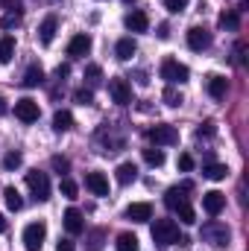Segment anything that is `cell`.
Listing matches in <instances>:
<instances>
[{
  "label": "cell",
  "mask_w": 249,
  "mask_h": 251,
  "mask_svg": "<svg viewBox=\"0 0 249 251\" xmlns=\"http://www.w3.org/2000/svg\"><path fill=\"white\" fill-rule=\"evenodd\" d=\"M187 190H190V181H185L182 187H170L164 193V204L185 222V225H193L196 222V213H193V207H190V201H187Z\"/></svg>",
  "instance_id": "1"
},
{
  "label": "cell",
  "mask_w": 249,
  "mask_h": 251,
  "mask_svg": "<svg viewBox=\"0 0 249 251\" xmlns=\"http://www.w3.org/2000/svg\"><path fill=\"white\" fill-rule=\"evenodd\" d=\"M153 243H156L158 249H167V246L182 243L179 225H176L173 219H156V222H153Z\"/></svg>",
  "instance_id": "2"
},
{
  "label": "cell",
  "mask_w": 249,
  "mask_h": 251,
  "mask_svg": "<svg viewBox=\"0 0 249 251\" xmlns=\"http://www.w3.org/2000/svg\"><path fill=\"white\" fill-rule=\"evenodd\" d=\"M147 140L156 143V146H173V143H179V131H176V126L158 123L147 128Z\"/></svg>",
  "instance_id": "3"
},
{
  "label": "cell",
  "mask_w": 249,
  "mask_h": 251,
  "mask_svg": "<svg viewBox=\"0 0 249 251\" xmlns=\"http://www.w3.org/2000/svg\"><path fill=\"white\" fill-rule=\"evenodd\" d=\"M27 187L32 190L35 201H47V199H50V178H47V173H41V170H30V173H27Z\"/></svg>",
  "instance_id": "4"
},
{
  "label": "cell",
  "mask_w": 249,
  "mask_h": 251,
  "mask_svg": "<svg viewBox=\"0 0 249 251\" xmlns=\"http://www.w3.org/2000/svg\"><path fill=\"white\" fill-rule=\"evenodd\" d=\"M44 237H47V225L38 219V222H30L24 228V249L27 251H41L44 246Z\"/></svg>",
  "instance_id": "5"
},
{
  "label": "cell",
  "mask_w": 249,
  "mask_h": 251,
  "mask_svg": "<svg viewBox=\"0 0 249 251\" xmlns=\"http://www.w3.org/2000/svg\"><path fill=\"white\" fill-rule=\"evenodd\" d=\"M187 76H190V70H187L182 62H176V59H164V62H161V79H164V82H170V85H185Z\"/></svg>",
  "instance_id": "6"
},
{
  "label": "cell",
  "mask_w": 249,
  "mask_h": 251,
  "mask_svg": "<svg viewBox=\"0 0 249 251\" xmlns=\"http://www.w3.org/2000/svg\"><path fill=\"white\" fill-rule=\"evenodd\" d=\"M15 117H18L21 123H35V120L41 117V108H38V102H35V100L24 97V100H18V102H15Z\"/></svg>",
  "instance_id": "7"
},
{
  "label": "cell",
  "mask_w": 249,
  "mask_h": 251,
  "mask_svg": "<svg viewBox=\"0 0 249 251\" xmlns=\"http://www.w3.org/2000/svg\"><path fill=\"white\" fill-rule=\"evenodd\" d=\"M109 97H112L118 105H129V102H132V88H129V82H126L124 76L109 79Z\"/></svg>",
  "instance_id": "8"
},
{
  "label": "cell",
  "mask_w": 249,
  "mask_h": 251,
  "mask_svg": "<svg viewBox=\"0 0 249 251\" xmlns=\"http://www.w3.org/2000/svg\"><path fill=\"white\" fill-rule=\"evenodd\" d=\"M202 237H205L211 246H217V249H226V246H229V228L220 225V222H208V225L202 228Z\"/></svg>",
  "instance_id": "9"
},
{
  "label": "cell",
  "mask_w": 249,
  "mask_h": 251,
  "mask_svg": "<svg viewBox=\"0 0 249 251\" xmlns=\"http://www.w3.org/2000/svg\"><path fill=\"white\" fill-rule=\"evenodd\" d=\"M187 47H190L193 53L208 50V47H211V32H208L205 26H190V29H187Z\"/></svg>",
  "instance_id": "10"
},
{
  "label": "cell",
  "mask_w": 249,
  "mask_h": 251,
  "mask_svg": "<svg viewBox=\"0 0 249 251\" xmlns=\"http://www.w3.org/2000/svg\"><path fill=\"white\" fill-rule=\"evenodd\" d=\"M223 207H226V193H220V190L202 193V210H205L208 216H220Z\"/></svg>",
  "instance_id": "11"
},
{
  "label": "cell",
  "mask_w": 249,
  "mask_h": 251,
  "mask_svg": "<svg viewBox=\"0 0 249 251\" xmlns=\"http://www.w3.org/2000/svg\"><path fill=\"white\" fill-rule=\"evenodd\" d=\"M62 222H64V231H67L70 237H79V234L85 231V219H82V213H79L76 207H67V210H64Z\"/></svg>",
  "instance_id": "12"
},
{
  "label": "cell",
  "mask_w": 249,
  "mask_h": 251,
  "mask_svg": "<svg viewBox=\"0 0 249 251\" xmlns=\"http://www.w3.org/2000/svg\"><path fill=\"white\" fill-rule=\"evenodd\" d=\"M88 53H91V35L88 32H79L67 41V56L79 59V56H88Z\"/></svg>",
  "instance_id": "13"
},
{
  "label": "cell",
  "mask_w": 249,
  "mask_h": 251,
  "mask_svg": "<svg viewBox=\"0 0 249 251\" xmlns=\"http://www.w3.org/2000/svg\"><path fill=\"white\" fill-rule=\"evenodd\" d=\"M124 24H126V29H129V32H147L150 18H147V12H141V9H132V12H126Z\"/></svg>",
  "instance_id": "14"
},
{
  "label": "cell",
  "mask_w": 249,
  "mask_h": 251,
  "mask_svg": "<svg viewBox=\"0 0 249 251\" xmlns=\"http://www.w3.org/2000/svg\"><path fill=\"white\" fill-rule=\"evenodd\" d=\"M56 29H59V18H56V15H47V18L41 21V26H38V41H41L44 47H47V44H53Z\"/></svg>",
  "instance_id": "15"
},
{
  "label": "cell",
  "mask_w": 249,
  "mask_h": 251,
  "mask_svg": "<svg viewBox=\"0 0 249 251\" xmlns=\"http://www.w3.org/2000/svg\"><path fill=\"white\" fill-rule=\"evenodd\" d=\"M126 219H132V222H150V219H153V204H150V201H135V204H129V207H126Z\"/></svg>",
  "instance_id": "16"
},
{
  "label": "cell",
  "mask_w": 249,
  "mask_h": 251,
  "mask_svg": "<svg viewBox=\"0 0 249 251\" xmlns=\"http://www.w3.org/2000/svg\"><path fill=\"white\" fill-rule=\"evenodd\" d=\"M85 187L94 196H109V178L103 173H85Z\"/></svg>",
  "instance_id": "17"
},
{
  "label": "cell",
  "mask_w": 249,
  "mask_h": 251,
  "mask_svg": "<svg viewBox=\"0 0 249 251\" xmlns=\"http://www.w3.org/2000/svg\"><path fill=\"white\" fill-rule=\"evenodd\" d=\"M205 88H208V94H211L214 100H223V97H226V91H229V82H226L223 76L211 73V76L205 79Z\"/></svg>",
  "instance_id": "18"
},
{
  "label": "cell",
  "mask_w": 249,
  "mask_h": 251,
  "mask_svg": "<svg viewBox=\"0 0 249 251\" xmlns=\"http://www.w3.org/2000/svg\"><path fill=\"white\" fill-rule=\"evenodd\" d=\"M135 53H138V44H135V38H121V41L115 44V56H118L121 62H129Z\"/></svg>",
  "instance_id": "19"
},
{
  "label": "cell",
  "mask_w": 249,
  "mask_h": 251,
  "mask_svg": "<svg viewBox=\"0 0 249 251\" xmlns=\"http://www.w3.org/2000/svg\"><path fill=\"white\" fill-rule=\"evenodd\" d=\"M115 176H118V184H132V181H135V178H138V167H135V164H132V161H124V164H121V167H118V173H115Z\"/></svg>",
  "instance_id": "20"
},
{
  "label": "cell",
  "mask_w": 249,
  "mask_h": 251,
  "mask_svg": "<svg viewBox=\"0 0 249 251\" xmlns=\"http://www.w3.org/2000/svg\"><path fill=\"white\" fill-rule=\"evenodd\" d=\"M41 82H44V70H41V64H30L27 73H24V88H38Z\"/></svg>",
  "instance_id": "21"
},
{
  "label": "cell",
  "mask_w": 249,
  "mask_h": 251,
  "mask_svg": "<svg viewBox=\"0 0 249 251\" xmlns=\"http://www.w3.org/2000/svg\"><path fill=\"white\" fill-rule=\"evenodd\" d=\"M202 176L211 178V181H223V178L229 176V167H226V164H214V161H208V164L202 167Z\"/></svg>",
  "instance_id": "22"
},
{
  "label": "cell",
  "mask_w": 249,
  "mask_h": 251,
  "mask_svg": "<svg viewBox=\"0 0 249 251\" xmlns=\"http://www.w3.org/2000/svg\"><path fill=\"white\" fill-rule=\"evenodd\" d=\"M73 128V114L70 111H56L53 114V131H70Z\"/></svg>",
  "instance_id": "23"
},
{
  "label": "cell",
  "mask_w": 249,
  "mask_h": 251,
  "mask_svg": "<svg viewBox=\"0 0 249 251\" xmlns=\"http://www.w3.org/2000/svg\"><path fill=\"white\" fill-rule=\"evenodd\" d=\"M15 56V38L12 35H3L0 38V64H9Z\"/></svg>",
  "instance_id": "24"
},
{
  "label": "cell",
  "mask_w": 249,
  "mask_h": 251,
  "mask_svg": "<svg viewBox=\"0 0 249 251\" xmlns=\"http://www.w3.org/2000/svg\"><path fill=\"white\" fill-rule=\"evenodd\" d=\"M115 249H118V251H138V237H135V234H129V231L118 234V243H115Z\"/></svg>",
  "instance_id": "25"
},
{
  "label": "cell",
  "mask_w": 249,
  "mask_h": 251,
  "mask_svg": "<svg viewBox=\"0 0 249 251\" xmlns=\"http://www.w3.org/2000/svg\"><path fill=\"white\" fill-rule=\"evenodd\" d=\"M3 201H6V207H9V210H21V207H24V199H21V193H18L15 187L3 190Z\"/></svg>",
  "instance_id": "26"
},
{
  "label": "cell",
  "mask_w": 249,
  "mask_h": 251,
  "mask_svg": "<svg viewBox=\"0 0 249 251\" xmlns=\"http://www.w3.org/2000/svg\"><path fill=\"white\" fill-rule=\"evenodd\" d=\"M217 24H220L223 29H238V26H241V15H238L235 9H229V12H223V15H220V21H217Z\"/></svg>",
  "instance_id": "27"
},
{
  "label": "cell",
  "mask_w": 249,
  "mask_h": 251,
  "mask_svg": "<svg viewBox=\"0 0 249 251\" xmlns=\"http://www.w3.org/2000/svg\"><path fill=\"white\" fill-rule=\"evenodd\" d=\"M161 100L167 102V105H173V108H179L185 100H182V94L176 91V88H164V94H161Z\"/></svg>",
  "instance_id": "28"
},
{
  "label": "cell",
  "mask_w": 249,
  "mask_h": 251,
  "mask_svg": "<svg viewBox=\"0 0 249 251\" xmlns=\"http://www.w3.org/2000/svg\"><path fill=\"white\" fill-rule=\"evenodd\" d=\"M144 161H147L150 167H161V164H164V152H161V149H144Z\"/></svg>",
  "instance_id": "29"
},
{
  "label": "cell",
  "mask_w": 249,
  "mask_h": 251,
  "mask_svg": "<svg viewBox=\"0 0 249 251\" xmlns=\"http://www.w3.org/2000/svg\"><path fill=\"white\" fill-rule=\"evenodd\" d=\"M21 164H24V155H21V152H6V155H3V167H6V170H18Z\"/></svg>",
  "instance_id": "30"
},
{
  "label": "cell",
  "mask_w": 249,
  "mask_h": 251,
  "mask_svg": "<svg viewBox=\"0 0 249 251\" xmlns=\"http://www.w3.org/2000/svg\"><path fill=\"white\" fill-rule=\"evenodd\" d=\"M59 190H62L64 199H76V193H79L76 181H70V178H62V181H59Z\"/></svg>",
  "instance_id": "31"
},
{
  "label": "cell",
  "mask_w": 249,
  "mask_h": 251,
  "mask_svg": "<svg viewBox=\"0 0 249 251\" xmlns=\"http://www.w3.org/2000/svg\"><path fill=\"white\" fill-rule=\"evenodd\" d=\"M73 100H76L79 105H91V102H94V94H91L88 88H76V91H73Z\"/></svg>",
  "instance_id": "32"
},
{
  "label": "cell",
  "mask_w": 249,
  "mask_h": 251,
  "mask_svg": "<svg viewBox=\"0 0 249 251\" xmlns=\"http://www.w3.org/2000/svg\"><path fill=\"white\" fill-rule=\"evenodd\" d=\"M18 24H21V12H9V15L0 18V26H3V29H12V26H18Z\"/></svg>",
  "instance_id": "33"
},
{
  "label": "cell",
  "mask_w": 249,
  "mask_h": 251,
  "mask_svg": "<svg viewBox=\"0 0 249 251\" xmlns=\"http://www.w3.org/2000/svg\"><path fill=\"white\" fill-rule=\"evenodd\" d=\"M50 167H53L56 173H67V170H70V161L62 158V155H53V158H50Z\"/></svg>",
  "instance_id": "34"
},
{
  "label": "cell",
  "mask_w": 249,
  "mask_h": 251,
  "mask_svg": "<svg viewBox=\"0 0 249 251\" xmlns=\"http://www.w3.org/2000/svg\"><path fill=\"white\" fill-rule=\"evenodd\" d=\"M100 76H103V70H100L97 64H88V67H85V79H88L91 85H97V82H100Z\"/></svg>",
  "instance_id": "35"
},
{
  "label": "cell",
  "mask_w": 249,
  "mask_h": 251,
  "mask_svg": "<svg viewBox=\"0 0 249 251\" xmlns=\"http://www.w3.org/2000/svg\"><path fill=\"white\" fill-rule=\"evenodd\" d=\"M179 170H182V173H190V170H193V158H190L187 152L179 155Z\"/></svg>",
  "instance_id": "36"
},
{
  "label": "cell",
  "mask_w": 249,
  "mask_h": 251,
  "mask_svg": "<svg viewBox=\"0 0 249 251\" xmlns=\"http://www.w3.org/2000/svg\"><path fill=\"white\" fill-rule=\"evenodd\" d=\"M187 6V0H164V9L167 12H182Z\"/></svg>",
  "instance_id": "37"
},
{
  "label": "cell",
  "mask_w": 249,
  "mask_h": 251,
  "mask_svg": "<svg viewBox=\"0 0 249 251\" xmlns=\"http://www.w3.org/2000/svg\"><path fill=\"white\" fill-rule=\"evenodd\" d=\"M214 131H217V128H214V123H211V120H205V123L196 128V137H202V134H205V137H211Z\"/></svg>",
  "instance_id": "38"
},
{
  "label": "cell",
  "mask_w": 249,
  "mask_h": 251,
  "mask_svg": "<svg viewBox=\"0 0 249 251\" xmlns=\"http://www.w3.org/2000/svg\"><path fill=\"white\" fill-rule=\"evenodd\" d=\"M91 240H94V243H91V251H100V240H103V231L97 228V231L91 234Z\"/></svg>",
  "instance_id": "39"
},
{
  "label": "cell",
  "mask_w": 249,
  "mask_h": 251,
  "mask_svg": "<svg viewBox=\"0 0 249 251\" xmlns=\"http://www.w3.org/2000/svg\"><path fill=\"white\" fill-rule=\"evenodd\" d=\"M67 73H70V64H59V67H56V79H64Z\"/></svg>",
  "instance_id": "40"
},
{
  "label": "cell",
  "mask_w": 249,
  "mask_h": 251,
  "mask_svg": "<svg viewBox=\"0 0 249 251\" xmlns=\"http://www.w3.org/2000/svg\"><path fill=\"white\" fill-rule=\"evenodd\" d=\"M56 251H73V243H70V240H59Z\"/></svg>",
  "instance_id": "41"
},
{
  "label": "cell",
  "mask_w": 249,
  "mask_h": 251,
  "mask_svg": "<svg viewBox=\"0 0 249 251\" xmlns=\"http://www.w3.org/2000/svg\"><path fill=\"white\" fill-rule=\"evenodd\" d=\"M167 35H170V29H167V24H161L158 26V38H167Z\"/></svg>",
  "instance_id": "42"
},
{
  "label": "cell",
  "mask_w": 249,
  "mask_h": 251,
  "mask_svg": "<svg viewBox=\"0 0 249 251\" xmlns=\"http://www.w3.org/2000/svg\"><path fill=\"white\" fill-rule=\"evenodd\" d=\"M6 111H9V105H6V100H3V97H0V117H3V114H6Z\"/></svg>",
  "instance_id": "43"
},
{
  "label": "cell",
  "mask_w": 249,
  "mask_h": 251,
  "mask_svg": "<svg viewBox=\"0 0 249 251\" xmlns=\"http://www.w3.org/2000/svg\"><path fill=\"white\" fill-rule=\"evenodd\" d=\"M6 228H9V225H6V219H3V213H0V234H3Z\"/></svg>",
  "instance_id": "44"
},
{
  "label": "cell",
  "mask_w": 249,
  "mask_h": 251,
  "mask_svg": "<svg viewBox=\"0 0 249 251\" xmlns=\"http://www.w3.org/2000/svg\"><path fill=\"white\" fill-rule=\"evenodd\" d=\"M12 3H15V0H0V6H12Z\"/></svg>",
  "instance_id": "45"
},
{
  "label": "cell",
  "mask_w": 249,
  "mask_h": 251,
  "mask_svg": "<svg viewBox=\"0 0 249 251\" xmlns=\"http://www.w3.org/2000/svg\"><path fill=\"white\" fill-rule=\"evenodd\" d=\"M124 3H135V0H124Z\"/></svg>",
  "instance_id": "46"
}]
</instances>
